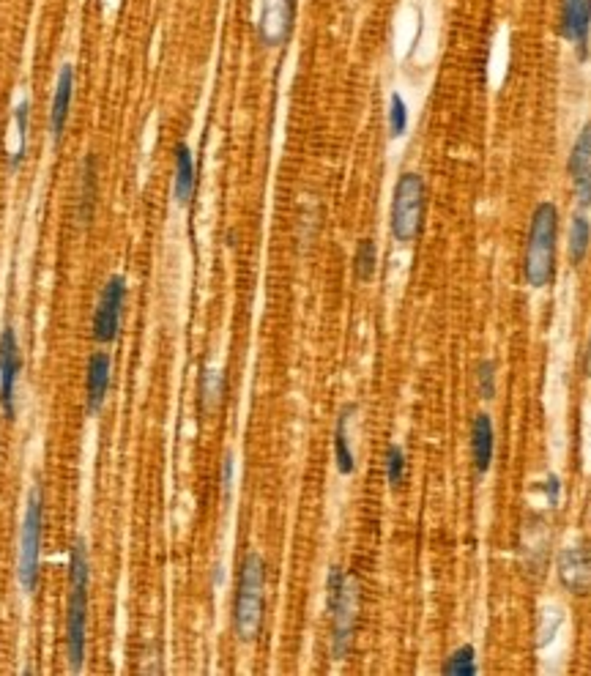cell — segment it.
I'll return each mask as SVG.
<instances>
[{"label": "cell", "mask_w": 591, "mask_h": 676, "mask_svg": "<svg viewBox=\"0 0 591 676\" xmlns=\"http://www.w3.org/2000/svg\"><path fill=\"white\" fill-rule=\"evenodd\" d=\"M42 529H44V493L42 487H31L25 521L20 532V556H17V578L25 592H34L39 583V559H42Z\"/></svg>", "instance_id": "cell-5"}, {"label": "cell", "mask_w": 591, "mask_h": 676, "mask_svg": "<svg viewBox=\"0 0 591 676\" xmlns=\"http://www.w3.org/2000/svg\"><path fill=\"white\" fill-rule=\"evenodd\" d=\"M556 236H558V209L553 203H539L531 214L528 244L523 258V279L531 288H547L556 274Z\"/></svg>", "instance_id": "cell-1"}, {"label": "cell", "mask_w": 591, "mask_h": 676, "mask_svg": "<svg viewBox=\"0 0 591 676\" xmlns=\"http://www.w3.org/2000/svg\"><path fill=\"white\" fill-rule=\"evenodd\" d=\"M375 266H378V247L373 239H362L354 255V271L359 282H370L375 277Z\"/></svg>", "instance_id": "cell-21"}, {"label": "cell", "mask_w": 591, "mask_h": 676, "mask_svg": "<svg viewBox=\"0 0 591 676\" xmlns=\"http://www.w3.org/2000/svg\"><path fill=\"white\" fill-rule=\"evenodd\" d=\"M471 455H474L477 474H488L493 465V455H496V430H493L490 414L485 411L477 414L471 425Z\"/></svg>", "instance_id": "cell-14"}, {"label": "cell", "mask_w": 591, "mask_h": 676, "mask_svg": "<svg viewBox=\"0 0 591 676\" xmlns=\"http://www.w3.org/2000/svg\"><path fill=\"white\" fill-rule=\"evenodd\" d=\"M296 0H260L257 4V39L263 47H282L293 31Z\"/></svg>", "instance_id": "cell-8"}, {"label": "cell", "mask_w": 591, "mask_h": 676, "mask_svg": "<svg viewBox=\"0 0 591 676\" xmlns=\"http://www.w3.org/2000/svg\"><path fill=\"white\" fill-rule=\"evenodd\" d=\"M69 578H72V594H69V613H66V652H69V665L74 673L82 671L85 662V627H88V586H91V564H88V551L85 543L77 537L72 548V564H69Z\"/></svg>", "instance_id": "cell-2"}, {"label": "cell", "mask_w": 591, "mask_h": 676, "mask_svg": "<svg viewBox=\"0 0 591 676\" xmlns=\"http://www.w3.org/2000/svg\"><path fill=\"white\" fill-rule=\"evenodd\" d=\"M447 676H477V652H474V646H460V649H455L450 657H447V662H443V668H441Z\"/></svg>", "instance_id": "cell-20"}, {"label": "cell", "mask_w": 591, "mask_h": 676, "mask_svg": "<svg viewBox=\"0 0 591 676\" xmlns=\"http://www.w3.org/2000/svg\"><path fill=\"white\" fill-rule=\"evenodd\" d=\"M354 414H356V406L348 403L340 411L337 427H334V463H337V471L343 476H351L356 471V457H354V449H351V441H348V425H351Z\"/></svg>", "instance_id": "cell-17"}, {"label": "cell", "mask_w": 591, "mask_h": 676, "mask_svg": "<svg viewBox=\"0 0 591 676\" xmlns=\"http://www.w3.org/2000/svg\"><path fill=\"white\" fill-rule=\"evenodd\" d=\"M558 581L572 594L591 592V545H569L556 559Z\"/></svg>", "instance_id": "cell-11"}, {"label": "cell", "mask_w": 591, "mask_h": 676, "mask_svg": "<svg viewBox=\"0 0 591 676\" xmlns=\"http://www.w3.org/2000/svg\"><path fill=\"white\" fill-rule=\"evenodd\" d=\"M558 490H561L558 476H547V501H550V506L558 504Z\"/></svg>", "instance_id": "cell-28"}, {"label": "cell", "mask_w": 591, "mask_h": 676, "mask_svg": "<svg viewBox=\"0 0 591 676\" xmlns=\"http://www.w3.org/2000/svg\"><path fill=\"white\" fill-rule=\"evenodd\" d=\"M20 370H23V357L17 346V334L12 326H6L4 334H0V406H4V414L9 419L15 416V389Z\"/></svg>", "instance_id": "cell-9"}, {"label": "cell", "mask_w": 591, "mask_h": 676, "mask_svg": "<svg viewBox=\"0 0 591 676\" xmlns=\"http://www.w3.org/2000/svg\"><path fill=\"white\" fill-rule=\"evenodd\" d=\"M233 471H236V460H233V455H228L225 463H222V490H225V498L230 495V487H233Z\"/></svg>", "instance_id": "cell-27"}, {"label": "cell", "mask_w": 591, "mask_h": 676, "mask_svg": "<svg viewBox=\"0 0 591 676\" xmlns=\"http://www.w3.org/2000/svg\"><path fill=\"white\" fill-rule=\"evenodd\" d=\"M96 206V159L88 156L82 164V192H80V220L91 222Z\"/></svg>", "instance_id": "cell-18"}, {"label": "cell", "mask_w": 591, "mask_h": 676, "mask_svg": "<svg viewBox=\"0 0 591 676\" xmlns=\"http://www.w3.org/2000/svg\"><path fill=\"white\" fill-rule=\"evenodd\" d=\"M477 389H480V397H485V400L496 397V365L490 359H485L477 367Z\"/></svg>", "instance_id": "cell-26"}, {"label": "cell", "mask_w": 591, "mask_h": 676, "mask_svg": "<svg viewBox=\"0 0 591 676\" xmlns=\"http://www.w3.org/2000/svg\"><path fill=\"white\" fill-rule=\"evenodd\" d=\"M123 301H126V279L121 274H112L96 301V312H93V337L96 343L110 346L118 328H121V312H123Z\"/></svg>", "instance_id": "cell-7"}, {"label": "cell", "mask_w": 591, "mask_h": 676, "mask_svg": "<svg viewBox=\"0 0 591 676\" xmlns=\"http://www.w3.org/2000/svg\"><path fill=\"white\" fill-rule=\"evenodd\" d=\"M408 129V104L405 99L394 91L389 96V134L392 137H402Z\"/></svg>", "instance_id": "cell-24"}, {"label": "cell", "mask_w": 591, "mask_h": 676, "mask_svg": "<svg viewBox=\"0 0 591 676\" xmlns=\"http://www.w3.org/2000/svg\"><path fill=\"white\" fill-rule=\"evenodd\" d=\"M583 367H586V376L591 378V334H588V346H586V362H583Z\"/></svg>", "instance_id": "cell-29"}, {"label": "cell", "mask_w": 591, "mask_h": 676, "mask_svg": "<svg viewBox=\"0 0 591 676\" xmlns=\"http://www.w3.org/2000/svg\"><path fill=\"white\" fill-rule=\"evenodd\" d=\"M588 244H591V225L583 214H577V217H572V225H569V260L575 266L583 263Z\"/></svg>", "instance_id": "cell-19"}, {"label": "cell", "mask_w": 591, "mask_h": 676, "mask_svg": "<svg viewBox=\"0 0 591 676\" xmlns=\"http://www.w3.org/2000/svg\"><path fill=\"white\" fill-rule=\"evenodd\" d=\"M195 184H198V171H195V156L187 142L176 145V181L173 192L181 206H189L195 198Z\"/></svg>", "instance_id": "cell-16"}, {"label": "cell", "mask_w": 591, "mask_h": 676, "mask_svg": "<svg viewBox=\"0 0 591 676\" xmlns=\"http://www.w3.org/2000/svg\"><path fill=\"white\" fill-rule=\"evenodd\" d=\"M591 28V0H564L561 6V34L567 42L577 44L580 58H586V42Z\"/></svg>", "instance_id": "cell-12"}, {"label": "cell", "mask_w": 591, "mask_h": 676, "mask_svg": "<svg viewBox=\"0 0 591 676\" xmlns=\"http://www.w3.org/2000/svg\"><path fill=\"white\" fill-rule=\"evenodd\" d=\"M326 592L332 613V654L334 660H345L359 619V581L345 575L340 567H332L326 578Z\"/></svg>", "instance_id": "cell-3"}, {"label": "cell", "mask_w": 591, "mask_h": 676, "mask_svg": "<svg viewBox=\"0 0 591 676\" xmlns=\"http://www.w3.org/2000/svg\"><path fill=\"white\" fill-rule=\"evenodd\" d=\"M386 479H389L392 487H400L402 479H405V452L397 444H392L386 449Z\"/></svg>", "instance_id": "cell-25"}, {"label": "cell", "mask_w": 591, "mask_h": 676, "mask_svg": "<svg viewBox=\"0 0 591 676\" xmlns=\"http://www.w3.org/2000/svg\"><path fill=\"white\" fill-rule=\"evenodd\" d=\"M15 121H17V148L12 153V171H17V167L23 164V156H25V142H28V102H20L17 110H15Z\"/></svg>", "instance_id": "cell-23"}, {"label": "cell", "mask_w": 591, "mask_h": 676, "mask_svg": "<svg viewBox=\"0 0 591 676\" xmlns=\"http://www.w3.org/2000/svg\"><path fill=\"white\" fill-rule=\"evenodd\" d=\"M72 96H74V66L63 64L58 72V83H55V93H53V107H50V132L53 140L58 142L63 137L66 121H69V107H72Z\"/></svg>", "instance_id": "cell-13"}, {"label": "cell", "mask_w": 591, "mask_h": 676, "mask_svg": "<svg viewBox=\"0 0 591 676\" xmlns=\"http://www.w3.org/2000/svg\"><path fill=\"white\" fill-rule=\"evenodd\" d=\"M266 589V564L260 554H247L241 562L238 594L233 605V627L241 641H255L263 624V592Z\"/></svg>", "instance_id": "cell-4"}, {"label": "cell", "mask_w": 591, "mask_h": 676, "mask_svg": "<svg viewBox=\"0 0 591 676\" xmlns=\"http://www.w3.org/2000/svg\"><path fill=\"white\" fill-rule=\"evenodd\" d=\"M567 173L572 179L575 198L583 209L591 206V121L577 132L567 159Z\"/></svg>", "instance_id": "cell-10"}, {"label": "cell", "mask_w": 591, "mask_h": 676, "mask_svg": "<svg viewBox=\"0 0 591 676\" xmlns=\"http://www.w3.org/2000/svg\"><path fill=\"white\" fill-rule=\"evenodd\" d=\"M225 397V373L222 370H203V378H200V400L206 408H214L219 406Z\"/></svg>", "instance_id": "cell-22"}, {"label": "cell", "mask_w": 591, "mask_h": 676, "mask_svg": "<svg viewBox=\"0 0 591 676\" xmlns=\"http://www.w3.org/2000/svg\"><path fill=\"white\" fill-rule=\"evenodd\" d=\"M110 389V357L104 351L93 354L88 362V378H85V392H88V411L96 414L104 406Z\"/></svg>", "instance_id": "cell-15"}, {"label": "cell", "mask_w": 591, "mask_h": 676, "mask_svg": "<svg viewBox=\"0 0 591 676\" xmlns=\"http://www.w3.org/2000/svg\"><path fill=\"white\" fill-rule=\"evenodd\" d=\"M424 217V179L419 173H402L394 184L392 198V236L400 244H411L421 230Z\"/></svg>", "instance_id": "cell-6"}]
</instances>
